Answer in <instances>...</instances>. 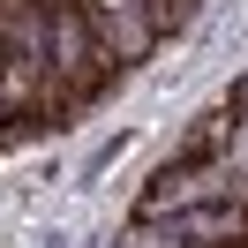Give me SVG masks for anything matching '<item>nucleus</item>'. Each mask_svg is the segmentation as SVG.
<instances>
[{"mask_svg":"<svg viewBox=\"0 0 248 248\" xmlns=\"http://www.w3.org/2000/svg\"><path fill=\"white\" fill-rule=\"evenodd\" d=\"M233 113H248V76H241V83H233Z\"/></svg>","mask_w":248,"mask_h":248,"instance_id":"3","label":"nucleus"},{"mask_svg":"<svg viewBox=\"0 0 248 248\" xmlns=\"http://www.w3.org/2000/svg\"><path fill=\"white\" fill-rule=\"evenodd\" d=\"M233 121H241L233 106H211V113H196L173 158H181V166H218V158H233Z\"/></svg>","mask_w":248,"mask_h":248,"instance_id":"2","label":"nucleus"},{"mask_svg":"<svg viewBox=\"0 0 248 248\" xmlns=\"http://www.w3.org/2000/svg\"><path fill=\"white\" fill-rule=\"evenodd\" d=\"M91 31H98V46H106V61L113 68H143L166 38L151 31V16H143V0H113V8H91Z\"/></svg>","mask_w":248,"mask_h":248,"instance_id":"1","label":"nucleus"}]
</instances>
